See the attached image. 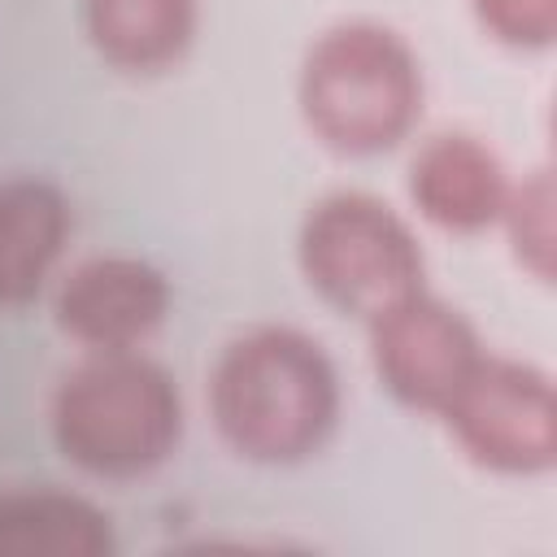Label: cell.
<instances>
[{
	"label": "cell",
	"instance_id": "9",
	"mask_svg": "<svg viewBox=\"0 0 557 557\" xmlns=\"http://www.w3.org/2000/svg\"><path fill=\"white\" fill-rule=\"evenodd\" d=\"M70 239V205L44 178H9L0 187V309L39 296Z\"/></svg>",
	"mask_w": 557,
	"mask_h": 557
},
{
	"label": "cell",
	"instance_id": "12",
	"mask_svg": "<svg viewBox=\"0 0 557 557\" xmlns=\"http://www.w3.org/2000/svg\"><path fill=\"white\" fill-rule=\"evenodd\" d=\"M500 218L509 226L513 257L540 283H553V265H557V191H553V174L535 170L522 187H509V200H505Z\"/></svg>",
	"mask_w": 557,
	"mask_h": 557
},
{
	"label": "cell",
	"instance_id": "1",
	"mask_svg": "<svg viewBox=\"0 0 557 557\" xmlns=\"http://www.w3.org/2000/svg\"><path fill=\"white\" fill-rule=\"evenodd\" d=\"M222 440L265 466L322 448L339 413V379L318 339L292 326H257L226 344L209 379Z\"/></svg>",
	"mask_w": 557,
	"mask_h": 557
},
{
	"label": "cell",
	"instance_id": "6",
	"mask_svg": "<svg viewBox=\"0 0 557 557\" xmlns=\"http://www.w3.org/2000/svg\"><path fill=\"white\" fill-rule=\"evenodd\" d=\"M370 357L383 387L400 405L440 413L483 352L470 322L453 305L413 292L370 322Z\"/></svg>",
	"mask_w": 557,
	"mask_h": 557
},
{
	"label": "cell",
	"instance_id": "8",
	"mask_svg": "<svg viewBox=\"0 0 557 557\" xmlns=\"http://www.w3.org/2000/svg\"><path fill=\"white\" fill-rule=\"evenodd\" d=\"M409 196L444 231H483L505 213L509 178L487 144L474 135H435L409 165Z\"/></svg>",
	"mask_w": 557,
	"mask_h": 557
},
{
	"label": "cell",
	"instance_id": "5",
	"mask_svg": "<svg viewBox=\"0 0 557 557\" xmlns=\"http://www.w3.org/2000/svg\"><path fill=\"white\" fill-rule=\"evenodd\" d=\"M457 448L496 474H540L557 461V396L544 370L479 357L440 409Z\"/></svg>",
	"mask_w": 557,
	"mask_h": 557
},
{
	"label": "cell",
	"instance_id": "13",
	"mask_svg": "<svg viewBox=\"0 0 557 557\" xmlns=\"http://www.w3.org/2000/svg\"><path fill=\"white\" fill-rule=\"evenodd\" d=\"M479 26L509 48H548L557 35V0H470Z\"/></svg>",
	"mask_w": 557,
	"mask_h": 557
},
{
	"label": "cell",
	"instance_id": "7",
	"mask_svg": "<svg viewBox=\"0 0 557 557\" xmlns=\"http://www.w3.org/2000/svg\"><path fill=\"white\" fill-rule=\"evenodd\" d=\"M57 326L91 352L135 348L170 309V283L139 257H91L57 287Z\"/></svg>",
	"mask_w": 557,
	"mask_h": 557
},
{
	"label": "cell",
	"instance_id": "11",
	"mask_svg": "<svg viewBox=\"0 0 557 557\" xmlns=\"http://www.w3.org/2000/svg\"><path fill=\"white\" fill-rule=\"evenodd\" d=\"M91 48L131 74L170 70L196 35V0H83Z\"/></svg>",
	"mask_w": 557,
	"mask_h": 557
},
{
	"label": "cell",
	"instance_id": "10",
	"mask_svg": "<svg viewBox=\"0 0 557 557\" xmlns=\"http://www.w3.org/2000/svg\"><path fill=\"white\" fill-rule=\"evenodd\" d=\"M109 513L52 487L0 492V557H109Z\"/></svg>",
	"mask_w": 557,
	"mask_h": 557
},
{
	"label": "cell",
	"instance_id": "4",
	"mask_svg": "<svg viewBox=\"0 0 557 557\" xmlns=\"http://www.w3.org/2000/svg\"><path fill=\"white\" fill-rule=\"evenodd\" d=\"M300 270L326 305L366 322L422 292V248L413 231L366 191H335L309 209L300 226Z\"/></svg>",
	"mask_w": 557,
	"mask_h": 557
},
{
	"label": "cell",
	"instance_id": "2",
	"mask_svg": "<svg viewBox=\"0 0 557 557\" xmlns=\"http://www.w3.org/2000/svg\"><path fill=\"white\" fill-rule=\"evenodd\" d=\"M183 431L174 379L131 352H91L52 396L57 448L96 479H139L161 466Z\"/></svg>",
	"mask_w": 557,
	"mask_h": 557
},
{
	"label": "cell",
	"instance_id": "3",
	"mask_svg": "<svg viewBox=\"0 0 557 557\" xmlns=\"http://www.w3.org/2000/svg\"><path fill=\"white\" fill-rule=\"evenodd\" d=\"M300 113L309 131L348 157L400 144L422 113L413 48L379 22H339L305 57Z\"/></svg>",
	"mask_w": 557,
	"mask_h": 557
}]
</instances>
